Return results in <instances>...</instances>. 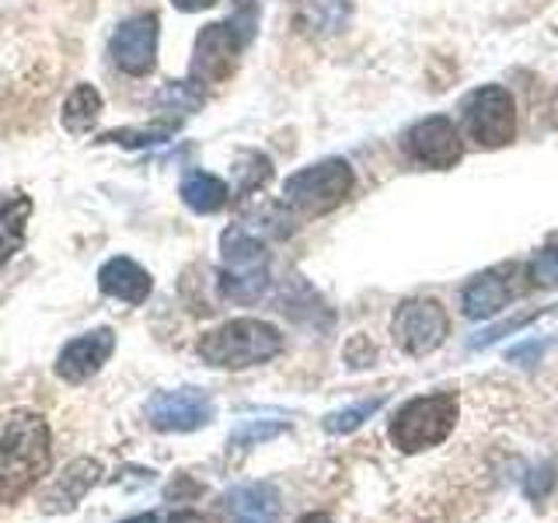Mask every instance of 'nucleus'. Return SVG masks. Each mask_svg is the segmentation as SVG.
<instances>
[{"mask_svg":"<svg viewBox=\"0 0 558 523\" xmlns=\"http://www.w3.org/2000/svg\"><path fill=\"white\" fill-rule=\"evenodd\" d=\"M52 461L49 426L35 412H11L0 423V499L14 502L39 482Z\"/></svg>","mask_w":558,"mask_h":523,"instance_id":"nucleus-1","label":"nucleus"},{"mask_svg":"<svg viewBox=\"0 0 558 523\" xmlns=\"http://www.w3.org/2000/svg\"><path fill=\"white\" fill-rule=\"evenodd\" d=\"M196 353L203 363L220 366V370H244V366L269 363L283 353V331L262 318H234L206 331Z\"/></svg>","mask_w":558,"mask_h":523,"instance_id":"nucleus-2","label":"nucleus"},{"mask_svg":"<svg viewBox=\"0 0 558 523\" xmlns=\"http://www.w3.org/2000/svg\"><path fill=\"white\" fill-rule=\"evenodd\" d=\"M220 293L234 304H255L269 290V248L244 223L220 234Z\"/></svg>","mask_w":558,"mask_h":523,"instance_id":"nucleus-3","label":"nucleus"},{"mask_svg":"<svg viewBox=\"0 0 558 523\" xmlns=\"http://www.w3.org/2000/svg\"><path fill=\"white\" fill-rule=\"evenodd\" d=\"M353 165L345 157H325V161H314L290 174L283 182V203L301 217H325L353 196Z\"/></svg>","mask_w":558,"mask_h":523,"instance_id":"nucleus-4","label":"nucleus"},{"mask_svg":"<svg viewBox=\"0 0 558 523\" xmlns=\"http://www.w3.org/2000/svg\"><path fill=\"white\" fill-rule=\"evenodd\" d=\"M461 133L482 150L510 147L517 139V101L502 84H478L461 98Z\"/></svg>","mask_w":558,"mask_h":523,"instance_id":"nucleus-5","label":"nucleus"},{"mask_svg":"<svg viewBox=\"0 0 558 523\" xmlns=\"http://www.w3.org/2000/svg\"><path fill=\"white\" fill-rule=\"evenodd\" d=\"M453 423H458V394L440 391V394H423L405 401L395 418H391V440L398 450L418 453L426 447L444 443Z\"/></svg>","mask_w":558,"mask_h":523,"instance_id":"nucleus-6","label":"nucleus"},{"mask_svg":"<svg viewBox=\"0 0 558 523\" xmlns=\"http://www.w3.org/2000/svg\"><path fill=\"white\" fill-rule=\"evenodd\" d=\"M450 331V318L440 301H429V296H412V301H401L395 318H391V336L395 345L409 356H429L433 349H440Z\"/></svg>","mask_w":558,"mask_h":523,"instance_id":"nucleus-7","label":"nucleus"},{"mask_svg":"<svg viewBox=\"0 0 558 523\" xmlns=\"http://www.w3.org/2000/svg\"><path fill=\"white\" fill-rule=\"evenodd\" d=\"M244 42L231 22H214L196 35L192 46V63H189V81L196 87H214L223 84L238 70V60L244 52Z\"/></svg>","mask_w":558,"mask_h":523,"instance_id":"nucleus-8","label":"nucleus"},{"mask_svg":"<svg viewBox=\"0 0 558 523\" xmlns=\"http://www.w3.org/2000/svg\"><path fill=\"white\" fill-rule=\"evenodd\" d=\"M409 161L429 171H450L461 165L464 157V133L453 126V119L447 115H426L415 126H409L405 139H401Z\"/></svg>","mask_w":558,"mask_h":523,"instance_id":"nucleus-9","label":"nucleus"},{"mask_svg":"<svg viewBox=\"0 0 558 523\" xmlns=\"http://www.w3.org/2000/svg\"><path fill=\"white\" fill-rule=\"evenodd\" d=\"M157 42H161V22L157 14H136L112 32L109 57L130 77H147L157 66Z\"/></svg>","mask_w":558,"mask_h":523,"instance_id":"nucleus-10","label":"nucleus"},{"mask_svg":"<svg viewBox=\"0 0 558 523\" xmlns=\"http://www.w3.org/2000/svg\"><path fill=\"white\" fill-rule=\"evenodd\" d=\"M517 293H520V266L502 262V266H496V269L478 272L464 287L461 311L471 321H485V318H493V314H499L502 307H510Z\"/></svg>","mask_w":558,"mask_h":523,"instance_id":"nucleus-11","label":"nucleus"},{"mask_svg":"<svg viewBox=\"0 0 558 523\" xmlns=\"http://www.w3.org/2000/svg\"><path fill=\"white\" fill-rule=\"evenodd\" d=\"M147 418H150V426L161 433H192L214 418V401L196 388L161 391L150 398Z\"/></svg>","mask_w":558,"mask_h":523,"instance_id":"nucleus-12","label":"nucleus"},{"mask_svg":"<svg viewBox=\"0 0 558 523\" xmlns=\"http://www.w3.org/2000/svg\"><path fill=\"white\" fill-rule=\"evenodd\" d=\"M116 349V331L112 328H95L87 336H77L74 342L63 345V353L57 356V377L66 384H84L92 380L105 363H109Z\"/></svg>","mask_w":558,"mask_h":523,"instance_id":"nucleus-13","label":"nucleus"},{"mask_svg":"<svg viewBox=\"0 0 558 523\" xmlns=\"http://www.w3.org/2000/svg\"><path fill=\"white\" fill-rule=\"evenodd\" d=\"M223 520L227 523H276L279 520V492L269 482L234 485L223 496Z\"/></svg>","mask_w":558,"mask_h":523,"instance_id":"nucleus-14","label":"nucleus"},{"mask_svg":"<svg viewBox=\"0 0 558 523\" xmlns=\"http://www.w3.org/2000/svg\"><path fill=\"white\" fill-rule=\"evenodd\" d=\"M98 287L105 296H112V301L144 304L154 290V279L144 266H140V262H133L126 255H116L98 269Z\"/></svg>","mask_w":558,"mask_h":523,"instance_id":"nucleus-15","label":"nucleus"},{"mask_svg":"<svg viewBox=\"0 0 558 523\" xmlns=\"http://www.w3.org/2000/svg\"><path fill=\"white\" fill-rule=\"evenodd\" d=\"M98 475H101L98 461H92V458L74 461L63 471V478L49 485V492L43 496V513H70L84 499L87 488L98 482Z\"/></svg>","mask_w":558,"mask_h":523,"instance_id":"nucleus-16","label":"nucleus"},{"mask_svg":"<svg viewBox=\"0 0 558 523\" xmlns=\"http://www.w3.org/2000/svg\"><path fill=\"white\" fill-rule=\"evenodd\" d=\"M353 17V0H301L296 4V25L314 39L339 35Z\"/></svg>","mask_w":558,"mask_h":523,"instance_id":"nucleus-17","label":"nucleus"},{"mask_svg":"<svg viewBox=\"0 0 558 523\" xmlns=\"http://www.w3.org/2000/svg\"><path fill=\"white\" fill-rule=\"evenodd\" d=\"M179 196L192 214H220L227 199H231V188H227L223 179H217V174H209V171H189L182 179Z\"/></svg>","mask_w":558,"mask_h":523,"instance_id":"nucleus-18","label":"nucleus"},{"mask_svg":"<svg viewBox=\"0 0 558 523\" xmlns=\"http://www.w3.org/2000/svg\"><path fill=\"white\" fill-rule=\"evenodd\" d=\"M105 109V101H101V92L95 84H77L74 92L66 95L63 101V112H60V122H63V130L70 136H84V133H92V126L98 122Z\"/></svg>","mask_w":558,"mask_h":523,"instance_id":"nucleus-19","label":"nucleus"},{"mask_svg":"<svg viewBox=\"0 0 558 523\" xmlns=\"http://www.w3.org/2000/svg\"><path fill=\"white\" fill-rule=\"evenodd\" d=\"M28 220H32V199L22 196V192L14 199L0 203V266L22 252Z\"/></svg>","mask_w":558,"mask_h":523,"instance_id":"nucleus-20","label":"nucleus"},{"mask_svg":"<svg viewBox=\"0 0 558 523\" xmlns=\"http://www.w3.org/2000/svg\"><path fill=\"white\" fill-rule=\"evenodd\" d=\"M182 119H157L150 126H122L112 133H101L98 144H116V147H126V150H144L154 144H165L174 133H179Z\"/></svg>","mask_w":558,"mask_h":523,"instance_id":"nucleus-21","label":"nucleus"},{"mask_svg":"<svg viewBox=\"0 0 558 523\" xmlns=\"http://www.w3.org/2000/svg\"><path fill=\"white\" fill-rule=\"evenodd\" d=\"M203 87H196L192 81H171L157 92L154 105L161 112H179V115H192L196 109H203Z\"/></svg>","mask_w":558,"mask_h":523,"instance_id":"nucleus-22","label":"nucleus"},{"mask_svg":"<svg viewBox=\"0 0 558 523\" xmlns=\"http://www.w3.org/2000/svg\"><path fill=\"white\" fill-rule=\"evenodd\" d=\"M384 405V394L380 398H366L360 405H349V409H339L325 418V429L328 433H353L356 426H363V418H371L377 409Z\"/></svg>","mask_w":558,"mask_h":523,"instance_id":"nucleus-23","label":"nucleus"},{"mask_svg":"<svg viewBox=\"0 0 558 523\" xmlns=\"http://www.w3.org/2000/svg\"><path fill=\"white\" fill-rule=\"evenodd\" d=\"M551 307H534V311H520V314H513V318H506L502 325H493V328H485V331H478L475 339L468 342V349H485V345H493V342H499V339H506L510 331H517V328H527L531 321H537L541 314H548Z\"/></svg>","mask_w":558,"mask_h":523,"instance_id":"nucleus-24","label":"nucleus"},{"mask_svg":"<svg viewBox=\"0 0 558 523\" xmlns=\"http://www.w3.org/2000/svg\"><path fill=\"white\" fill-rule=\"evenodd\" d=\"M527 276H531L534 287L558 290V244H551V248L534 255V262L527 266Z\"/></svg>","mask_w":558,"mask_h":523,"instance_id":"nucleus-25","label":"nucleus"},{"mask_svg":"<svg viewBox=\"0 0 558 523\" xmlns=\"http://www.w3.org/2000/svg\"><path fill=\"white\" fill-rule=\"evenodd\" d=\"M234 28H238V35L244 42H252L255 39V28H258V0H238L234 4V14L227 17Z\"/></svg>","mask_w":558,"mask_h":523,"instance_id":"nucleus-26","label":"nucleus"},{"mask_svg":"<svg viewBox=\"0 0 558 523\" xmlns=\"http://www.w3.org/2000/svg\"><path fill=\"white\" fill-rule=\"evenodd\" d=\"M283 429H287L283 423H244L231 436V443L234 447H252V443H262V440H272V436H279Z\"/></svg>","mask_w":558,"mask_h":523,"instance_id":"nucleus-27","label":"nucleus"},{"mask_svg":"<svg viewBox=\"0 0 558 523\" xmlns=\"http://www.w3.org/2000/svg\"><path fill=\"white\" fill-rule=\"evenodd\" d=\"M171 4L179 8V11H185V14H196V11H206V8L220 4V0H171Z\"/></svg>","mask_w":558,"mask_h":523,"instance_id":"nucleus-28","label":"nucleus"},{"mask_svg":"<svg viewBox=\"0 0 558 523\" xmlns=\"http://www.w3.org/2000/svg\"><path fill=\"white\" fill-rule=\"evenodd\" d=\"M296 523H331V520H328L325 513H307V516H301Z\"/></svg>","mask_w":558,"mask_h":523,"instance_id":"nucleus-29","label":"nucleus"},{"mask_svg":"<svg viewBox=\"0 0 558 523\" xmlns=\"http://www.w3.org/2000/svg\"><path fill=\"white\" fill-rule=\"evenodd\" d=\"M122 523H157L154 513H144V516H130V520H122Z\"/></svg>","mask_w":558,"mask_h":523,"instance_id":"nucleus-30","label":"nucleus"},{"mask_svg":"<svg viewBox=\"0 0 558 523\" xmlns=\"http://www.w3.org/2000/svg\"><path fill=\"white\" fill-rule=\"evenodd\" d=\"M171 523H203V520L196 513H182V516H174Z\"/></svg>","mask_w":558,"mask_h":523,"instance_id":"nucleus-31","label":"nucleus"}]
</instances>
